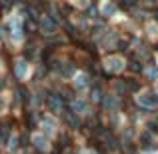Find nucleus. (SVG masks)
I'll return each instance as SVG.
<instances>
[{
  "instance_id": "obj_1",
  "label": "nucleus",
  "mask_w": 158,
  "mask_h": 154,
  "mask_svg": "<svg viewBox=\"0 0 158 154\" xmlns=\"http://www.w3.org/2000/svg\"><path fill=\"white\" fill-rule=\"evenodd\" d=\"M48 104H50V106H52L56 112H60V110H62V106H64V104H62V98L58 96V94H52V96L48 98Z\"/></svg>"
},
{
  "instance_id": "obj_2",
  "label": "nucleus",
  "mask_w": 158,
  "mask_h": 154,
  "mask_svg": "<svg viewBox=\"0 0 158 154\" xmlns=\"http://www.w3.org/2000/svg\"><path fill=\"white\" fill-rule=\"evenodd\" d=\"M152 100H154V106H158V94H156V92L152 94Z\"/></svg>"
}]
</instances>
